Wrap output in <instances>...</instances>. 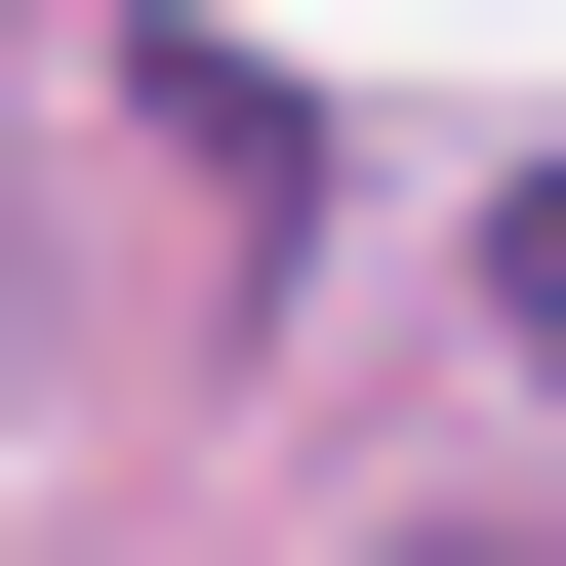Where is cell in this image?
<instances>
[{"instance_id": "cell-1", "label": "cell", "mask_w": 566, "mask_h": 566, "mask_svg": "<svg viewBox=\"0 0 566 566\" xmlns=\"http://www.w3.org/2000/svg\"><path fill=\"white\" fill-rule=\"evenodd\" d=\"M485 283H526V365H566V202H485Z\"/></svg>"}]
</instances>
